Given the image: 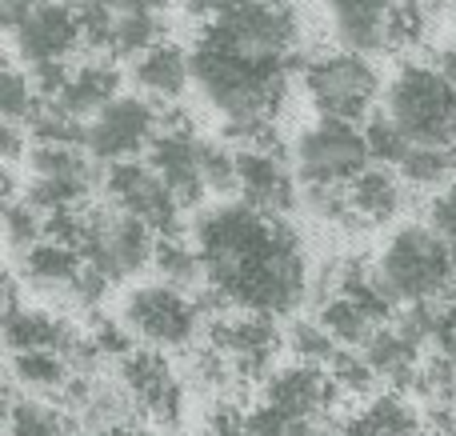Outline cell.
<instances>
[{"label": "cell", "instance_id": "16", "mask_svg": "<svg viewBox=\"0 0 456 436\" xmlns=\"http://www.w3.org/2000/svg\"><path fill=\"white\" fill-rule=\"evenodd\" d=\"M297 173L276 149H236V197L268 216H284L297 205Z\"/></svg>", "mask_w": 456, "mask_h": 436}, {"label": "cell", "instance_id": "41", "mask_svg": "<svg viewBox=\"0 0 456 436\" xmlns=\"http://www.w3.org/2000/svg\"><path fill=\"white\" fill-rule=\"evenodd\" d=\"M20 136H24V128L20 125H4V160L8 165H16V157H20Z\"/></svg>", "mask_w": 456, "mask_h": 436}, {"label": "cell", "instance_id": "34", "mask_svg": "<svg viewBox=\"0 0 456 436\" xmlns=\"http://www.w3.org/2000/svg\"><path fill=\"white\" fill-rule=\"evenodd\" d=\"M305 205L321 221H337V224L356 221L353 205H348V189H305Z\"/></svg>", "mask_w": 456, "mask_h": 436}, {"label": "cell", "instance_id": "38", "mask_svg": "<svg viewBox=\"0 0 456 436\" xmlns=\"http://www.w3.org/2000/svg\"><path fill=\"white\" fill-rule=\"evenodd\" d=\"M40 4H48V0H0V20H4L8 32H12V28H20Z\"/></svg>", "mask_w": 456, "mask_h": 436}, {"label": "cell", "instance_id": "12", "mask_svg": "<svg viewBox=\"0 0 456 436\" xmlns=\"http://www.w3.org/2000/svg\"><path fill=\"white\" fill-rule=\"evenodd\" d=\"M104 197L109 205L133 213L136 221H144L157 237H184L181 229V200L165 184V176L149 165V160H125V165L104 168Z\"/></svg>", "mask_w": 456, "mask_h": 436}, {"label": "cell", "instance_id": "5", "mask_svg": "<svg viewBox=\"0 0 456 436\" xmlns=\"http://www.w3.org/2000/svg\"><path fill=\"white\" fill-rule=\"evenodd\" d=\"M385 117L412 144H456V77L441 61L404 64L385 88Z\"/></svg>", "mask_w": 456, "mask_h": 436}, {"label": "cell", "instance_id": "40", "mask_svg": "<svg viewBox=\"0 0 456 436\" xmlns=\"http://www.w3.org/2000/svg\"><path fill=\"white\" fill-rule=\"evenodd\" d=\"M104 8H117V12H133V8H144V12H157L165 8V0H96Z\"/></svg>", "mask_w": 456, "mask_h": 436}, {"label": "cell", "instance_id": "18", "mask_svg": "<svg viewBox=\"0 0 456 436\" xmlns=\"http://www.w3.org/2000/svg\"><path fill=\"white\" fill-rule=\"evenodd\" d=\"M120 384L136 400L141 416L157 424L181 421V381L157 349H136L133 357L120 360Z\"/></svg>", "mask_w": 456, "mask_h": 436}, {"label": "cell", "instance_id": "26", "mask_svg": "<svg viewBox=\"0 0 456 436\" xmlns=\"http://www.w3.org/2000/svg\"><path fill=\"white\" fill-rule=\"evenodd\" d=\"M160 40H165V20H160V12H144V8L117 12L104 56H109V61H136V56H144L149 48H157Z\"/></svg>", "mask_w": 456, "mask_h": 436}, {"label": "cell", "instance_id": "31", "mask_svg": "<svg viewBox=\"0 0 456 436\" xmlns=\"http://www.w3.org/2000/svg\"><path fill=\"white\" fill-rule=\"evenodd\" d=\"M284 341H289L292 360H300V365H313V368H332V365H337V357L345 352L321 328V320H297V325L289 328V336H284Z\"/></svg>", "mask_w": 456, "mask_h": 436}, {"label": "cell", "instance_id": "32", "mask_svg": "<svg viewBox=\"0 0 456 436\" xmlns=\"http://www.w3.org/2000/svg\"><path fill=\"white\" fill-rule=\"evenodd\" d=\"M37 85H32L28 72H20L16 64H8L4 69V101H0V109H4V125H28L32 109H37Z\"/></svg>", "mask_w": 456, "mask_h": 436}, {"label": "cell", "instance_id": "27", "mask_svg": "<svg viewBox=\"0 0 456 436\" xmlns=\"http://www.w3.org/2000/svg\"><path fill=\"white\" fill-rule=\"evenodd\" d=\"M321 328L340 344V349L353 352V349H364V344H369L385 325H380L377 317H369V312H364L361 304H353L348 296L332 293V296H324Z\"/></svg>", "mask_w": 456, "mask_h": 436}, {"label": "cell", "instance_id": "43", "mask_svg": "<svg viewBox=\"0 0 456 436\" xmlns=\"http://www.w3.org/2000/svg\"><path fill=\"white\" fill-rule=\"evenodd\" d=\"M452 4H456V0H452Z\"/></svg>", "mask_w": 456, "mask_h": 436}, {"label": "cell", "instance_id": "23", "mask_svg": "<svg viewBox=\"0 0 456 436\" xmlns=\"http://www.w3.org/2000/svg\"><path fill=\"white\" fill-rule=\"evenodd\" d=\"M361 357L372 365V373L380 376V381L396 384V389H409V384L420 381V349L417 344H409L401 333H396L393 325H385L377 336H372L369 344L361 349Z\"/></svg>", "mask_w": 456, "mask_h": 436}, {"label": "cell", "instance_id": "29", "mask_svg": "<svg viewBox=\"0 0 456 436\" xmlns=\"http://www.w3.org/2000/svg\"><path fill=\"white\" fill-rule=\"evenodd\" d=\"M72 365L61 352H12V381L20 389H28V397L37 392H56L72 384Z\"/></svg>", "mask_w": 456, "mask_h": 436}, {"label": "cell", "instance_id": "22", "mask_svg": "<svg viewBox=\"0 0 456 436\" xmlns=\"http://www.w3.org/2000/svg\"><path fill=\"white\" fill-rule=\"evenodd\" d=\"M348 205H353L356 221H388L401 213L404 205V181L396 168L388 165H372L369 173H361L348 184Z\"/></svg>", "mask_w": 456, "mask_h": 436}, {"label": "cell", "instance_id": "3", "mask_svg": "<svg viewBox=\"0 0 456 436\" xmlns=\"http://www.w3.org/2000/svg\"><path fill=\"white\" fill-rule=\"evenodd\" d=\"M48 237L69 240L80 248L85 264L104 280V285H117L128 280L152 264L157 256V232L144 221H136L133 213L117 205H96V208H77V213H64L48 224Z\"/></svg>", "mask_w": 456, "mask_h": 436}, {"label": "cell", "instance_id": "1", "mask_svg": "<svg viewBox=\"0 0 456 436\" xmlns=\"http://www.w3.org/2000/svg\"><path fill=\"white\" fill-rule=\"evenodd\" d=\"M297 44L300 20L284 0H248L197 32L192 85L228 125H273L297 69Z\"/></svg>", "mask_w": 456, "mask_h": 436}, {"label": "cell", "instance_id": "35", "mask_svg": "<svg viewBox=\"0 0 456 436\" xmlns=\"http://www.w3.org/2000/svg\"><path fill=\"white\" fill-rule=\"evenodd\" d=\"M428 224L444 237V245H449V253L456 261V184L433 197V205H428Z\"/></svg>", "mask_w": 456, "mask_h": 436}, {"label": "cell", "instance_id": "6", "mask_svg": "<svg viewBox=\"0 0 456 436\" xmlns=\"http://www.w3.org/2000/svg\"><path fill=\"white\" fill-rule=\"evenodd\" d=\"M369 168V136L356 125L316 120L292 144V173H297L300 189H348Z\"/></svg>", "mask_w": 456, "mask_h": 436}, {"label": "cell", "instance_id": "2", "mask_svg": "<svg viewBox=\"0 0 456 436\" xmlns=\"http://www.w3.org/2000/svg\"><path fill=\"white\" fill-rule=\"evenodd\" d=\"M208 272V293L244 312L281 317L308 293V261L284 216L236 200H216L197 213L189 229Z\"/></svg>", "mask_w": 456, "mask_h": 436}, {"label": "cell", "instance_id": "13", "mask_svg": "<svg viewBox=\"0 0 456 436\" xmlns=\"http://www.w3.org/2000/svg\"><path fill=\"white\" fill-rule=\"evenodd\" d=\"M16 40V56L32 69H48V64H69L77 48H85V32H80V16H77V0L69 4H40L20 28H12Z\"/></svg>", "mask_w": 456, "mask_h": 436}, {"label": "cell", "instance_id": "14", "mask_svg": "<svg viewBox=\"0 0 456 436\" xmlns=\"http://www.w3.org/2000/svg\"><path fill=\"white\" fill-rule=\"evenodd\" d=\"M208 341H213V352H221L224 365L232 368V376H256V373H265L268 360L281 349V328L265 312L236 309L228 317L213 320Z\"/></svg>", "mask_w": 456, "mask_h": 436}, {"label": "cell", "instance_id": "9", "mask_svg": "<svg viewBox=\"0 0 456 436\" xmlns=\"http://www.w3.org/2000/svg\"><path fill=\"white\" fill-rule=\"evenodd\" d=\"M200 296L181 293V288L165 285H141L125 296L120 304V325L133 333V341H144L149 349H184L200 328Z\"/></svg>", "mask_w": 456, "mask_h": 436}, {"label": "cell", "instance_id": "39", "mask_svg": "<svg viewBox=\"0 0 456 436\" xmlns=\"http://www.w3.org/2000/svg\"><path fill=\"white\" fill-rule=\"evenodd\" d=\"M208 436H260V432L248 424V413H221Z\"/></svg>", "mask_w": 456, "mask_h": 436}, {"label": "cell", "instance_id": "37", "mask_svg": "<svg viewBox=\"0 0 456 436\" xmlns=\"http://www.w3.org/2000/svg\"><path fill=\"white\" fill-rule=\"evenodd\" d=\"M189 4V12L192 16H200V20H221V16H228V12H236V8H244L248 0H184Z\"/></svg>", "mask_w": 456, "mask_h": 436}, {"label": "cell", "instance_id": "24", "mask_svg": "<svg viewBox=\"0 0 456 436\" xmlns=\"http://www.w3.org/2000/svg\"><path fill=\"white\" fill-rule=\"evenodd\" d=\"M404 184L412 189L444 192L456 184V144H409L404 160L396 165Z\"/></svg>", "mask_w": 456, "mask_h": 436}, {"label": "cell", "instance_id": "42", "mask_svg": "<svg viewBox=\"0 0 456 436\" xmlns=\"http://www.w3.org/2000/svg\"><path fill=\"white\" fill-rule=\"evenodd\" d=\"M85 436H149L141 424H125V429H104V432H85Z\"/></svg>", "mask_w": 456, "mask_h": 436}, {"label": "cell", "instance_id": "25", "mask_svg": "<svg viewBox=\"0 0 456 436\" xmlns=\"http://www.w3.org/2000/svg\"><path fill=\"white\" fill-rule=\"evenodd\" d=\"M28 144H48V149H85L88 141V120H80L77 112H69L56 101H37L28 125Z\"/></svg>", "mask_w": 456, "mask_h": 436}, {"label": "cell", "instance_id": "28", "mask_svg": "<svg viewBox=\"0 0 456 436\" xmlns=\"http://www.w3.org/2000/svg\"><path fill=\"white\" fill-rule=\"evenodd\" d=\"M152 264H157L160 280H165V285H173V288H181V293H192V288H208L205 261H200V253H197V245H192V237H160Z\"/></svg>", "mask_w": 456, "mask_h": 436}, {"label": "cell", "instance_id": "11", "mask_svg": "<svg viewBox=\"0 0 456 436\" xmlns=\"http://www.w3.org/2000/svg\"><path fill=\"white\" fill-rule=\"evenodd\" d=\"M160 125H165V109L160 104H152L141 93H125L88 120L85 152L104 168L125 165V160H141V152H149L152 141H157Z\"/></svg>", "mask_w": 456, "mask_h": 436}, {"label": "cell", "instance_id": "17", "mask_svg": "<svg viewBox=\"0 0 456 436\" xmlns=\"http://www.w3.org/2000/svg\"><path fill=\"white\" fill-rule=\"evenodd\" d=\"M332 400H337V384H332L329 368L292 360V365H281L265 381V400L260 405L281 416H292V421H324Z\"/></svg>", "mask_w": 456, "mask_h": 436}, {"label": "cell", "instance_id": "36", "mask_svg": "<svg viewBox=\"0 0 456 436\" xmlns=\"http://www.w3.org/2000/svg\"><path fill=\"white\" fill-rule=\"evenodd\" d=\"M436 352L456 360V288L444 296V309H441V336H436Z\"/></svg>", "mask_w": 456, "mask_h": 436}, {"label": "cell", "instance_id": "33", "mask_svg": "<svg viewBox=\"0 0 456 436\" xmlns=\"http://www.w3.org/2000/svg\"><path fill=\"white\" fill-rule=\"evenodd\" d=\"M364 136H369V152H372V165H388L396 168L404 160V152H409V136L401 133V128L393 125V120L380 112V117L369 120V128H364Z\"/></svg>", "mask_w": 456, "mask_h": 436}, {"label": "cell", "instance_id": "20", "mask_svg": "<svg viewBox=\"0 0 456 436\" xmlns=\"http://www.w3.org/2000/svg\"><path fill=\"white\" fill-rule=\"evenodd\" d=\"M120 93V72H117V61L109 56H96V61H85L69 72V85L64 93L56 96V104H64L69 112H77L80 120H93L96 112H104Z\"/></svg>", "mask_w": 456, "mask_h": 436}, {"label": "cell", "instance_id": "4", "mask_svg": "<svg viewBox=\"0 0 456 436\" xmlns=\"http://www.w3.org/2000/svg\"><path fill=\"white\" fill-rule=\"evenodd\" d=\"M372 269H377V280L393 296L396 309L444 301L456 288V261H452L449 245H444V237L428 221L401 224L388 237V245L380 248Z\"/></svg>", "mask_w": 456, "mask_h": 436}, {"label": "cell", "instance_id": "8", "mask_svg": "<svg viewBox=\"0 0 456 436\" xmlns=\"http://www.w3.org/2000/svg\"><path fill=\"white\" fill-rule=\"evenodd\" d=\"M305 93L321 120H340V125H356L372 112L380 93V77L372 69L369 56L361 52H321L305 64Z\"/></svg>", "mask_w": 456, "mask_h": 436}, {"label": "cell", "instance_id": "30", "mask_svg": "<svg viewBox=\"0 0 456 436\" xmlns=\"http://www.w3.org/2000/svg\"><path fill=\"white\" fill-rule=\"evenodd\" d=\"M69 416L45 397H8V436H64Z\"/></svg>", "mask_w": 456, "mask_h": 436}, {"label": "cell", "instance_id": "7", "mask_svg": "<svg viewBox=\"0 0 456 436\" xmlns=\"http://www.w3.org/2000/svg\"><path fill=\"white\" fill-rule=\"evenodd\" d=\"M324 8L345 52H388L425 32L420 0H324Z\"/></svg>", "mask_w": 456, "mask_h": 436}, {"label": "cell", "instance_id": "10", "mask_svg": "<svg viewBox=\"0 0 456 436\" xmlns=\"http://www.w3.org/2000/svg\"><path fill=\"white\" fill-rule=\"evenodd\" d=\"M28 200L37 213L56 216V213H77L80 200L93 197V189L104 184V173L96 160L80 149H48V144H28Z\"/></svg>", "mask_w": 456, "mask_h": 436}, {"label": "cell", "instance_id": "15", "mask_svg": "<svg viewBox=\"0 0 456 436\" xmlns=\"http://www.w3.org/2000/svg\"><path fill=\"white\" fill-rule=\"evenodd\" d=\"M200 152H205V141H200L181 117H165V125H160L157 141H152V149H149V165L165 176V184L176 192V200L192 205V208L208 197Z\"/></svg>", "mask_w": 456, "mask_h": 436}, {"label": "cell", "instance_id": "21", "mask_svg": "<svg viewBox=\"0 0 456 436\" xmlns=\"http://www.w3.org/2000/svg\"><path fill=\"white\" fill-rule=\"evenodd\" d=\"M340 436H420V421L401 392H377L348 413Z\"/></svg>", "mask_w": 456, "mask_h": 436}, {"label": "cell", "instance_id": "19", "mask_svg": "<svg viewBox=\"0 0 456 436\" xmlns=\"http://www.w3.org/2000/svg\"><path fill=\"white\" fill-rule=\"evenodd\" d=\"M192 80V61L181 44H168L160 40L157 48H149L144 56L133 61V85L141 96H149L152 104L165 109L168 101H181L184 88Z\"/></svg>", "mask_w": 456, "mask_h": 436}]
</instances>
